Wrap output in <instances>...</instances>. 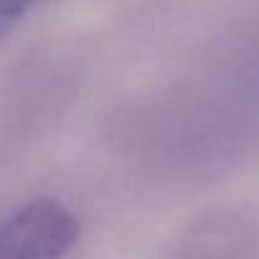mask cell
<instances>
[{
  "label": "cell",
  "instance_id": "obj_1",
  "mask_svg": "<svg viewBox=\"0 0 259 259\" xmlns=\"http://www.w3.org/2000/svg\"><path fill=\"white\" fill-rule=\"evenodd\" d=\"M76 239V216L54 198H36L0 224V259H61Z\"/></svg>",
  "mask_w": 259,
  "mask_h": 259
},
{
  "label": "cell",
  "instance_id": "obj_2",
  "mask_svg": "<svg viewBox=\"0 0 259 259\" xmlns=\"http://www.w3.org/2000/svg\"><path fill=\"white\" fill-rule=\"evenodd\" d=\"M41 0H0V38L8 36Z\"/></svg>",
  "mask_w": 259,
  "mask_h": 259
}]
</instances>
